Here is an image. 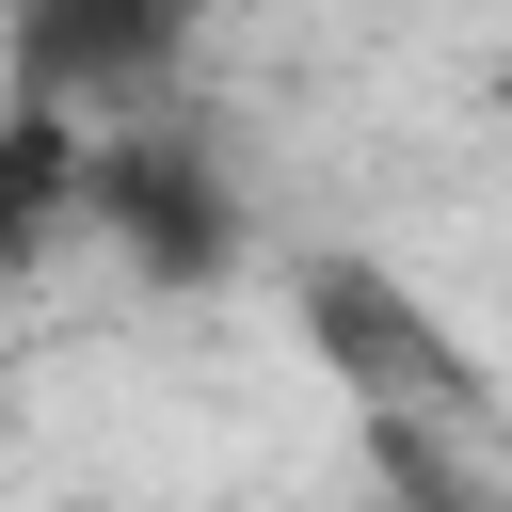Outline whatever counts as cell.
Wrapping results in <instances>:
<instances>
[{
	"instance_id": "4",
	"label": "cell",
	"mask_w": 512,
	"mask_h": 512,
	"mask_svg": "<svg viewBox=\"0 0 512 512\" xmlns=\"http://www.w3.org/2000/svg\"><path fill=\"white\" fill-rule=\"evenodd\" d=\"M96 224V128L64 96H0V272L64 256Z\"/></svg>"
},
{
	"instance_id": "2",
	"label": "cell",
	"mask_w": 512,
	"mask_h": 512,
	"mask_svg": "<svg viewBox=\"0 0 512 512\" xmlns=\"http://www.w3.org/2000/svg\"><path fill=\"white\" fill-rule=\"evenodd\" d=\"M80 240H112L144 288H224V272L256 256L240 176H224V144H208L192 112H128V128H96V224H80Z\"/></svg>"
},
{
	"instance_id": "1",
	"label": "cell",
	"mask_w": 512,
	"mask_h": 512,
	"mask_svg": "<svg viewBox=\"0 0 512 512\" xmlns=\"http://www.w3.org/2000/svg\"><path fill=\"white\" fill-rule=\"evenodd\" d=\"M288 304H304V352L352 384V416H368V464L384 480H432V464H496V384H480V352L384 272V256H304L288 272Z\"/></svg>"
},
{
	"instance_id": "5",
	"label": "cell",
	"mask_w": 512,
	"mask_h": 512,
	"mask_svg": "<svg viewBox=\"0 0 512 512\" xmlns=\"http://www.w3.org/2000/svg\"><path fill=\"white\" fill-rule=\"evenodd\" d=\"M384 512H512L496 464H432V480H384Z\"/></svg>"
},
{
	"instance_id": "3",
	"label": "cell",
	"mask_w": 512,
	"mask_h": 512,
	"mask_svg": "<svg viewBox=\"0 0 512 512\" xmlns=\"http://www.w3.org/2000/svg\"><path fill=\"white\" fill-rule=\"evenodd\" d=\"M192 32H208V0H0V64H16V96H64L80 128L176 112Z\"/></svg>"
}]
</instances>
